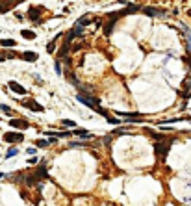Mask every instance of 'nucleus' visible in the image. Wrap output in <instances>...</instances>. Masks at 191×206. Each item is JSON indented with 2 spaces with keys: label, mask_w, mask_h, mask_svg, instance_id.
<instances>
[{
  "label": "nucleus",
  "mask_w": 191,
  "mask_h": 206,
  "mask_svg": "<svg viewBox=\"0 0 191 206\" xmlns=\"http://www.w3.org/2000/svg\"><path fill=\"white\" fill-rule=\"evenodd\" d=\"M76 99H78V102H82V104H85L87 108H91V110L98 112V113H100V115H104L106 119L110 117V115H108V112H106V110H102V108L98 106V104H100V99H93V97H87V95H82V93H80Z\"/></svg>",
  "instance_id": "nucleus-1"
},
{
  "label": "nucleus",
  "mask_w": 191,
  "mask_h": 206,
  "mask_svg": "<svg viewBox=\"0 0 191 206\" xmlns=\"http://www.w3.org/2000/svg\"><path fill=\"white\" fill-rule=\"evenodd\" d=\"M4 141L6 143H19V141H24V136L20 132H6L4 134Z\"/></svg>",
  "instance_id": "nucleus-2"
},
{
  "label": "nucleus",
  "mask_w": 191,
  "mask_h": 206,
  "mask_svg": "<svg viewBox=\"0 0 191 206\" xmlns=\"http://www.w3.org/2000/svg\"><path fill=\"white\" fill-rule=\"evenodd\" d=\"M171 143H173V141H167V143H156V145H154V152H156L158 156H167V152H169V149H171Z\"/></svg>",
  "instance_id": "nucleus-3"
},
{
  "label": "nucleus",
  "mask_w": 191,
  "mask_h": 206,
  "mask_svg": "<svg viewBox=\"0 0 191 206\" xmlns=\"http://www.w3.org/2000/svg\"><path fill=\"white\" fill-rule=\"evenodd\" d=\"M82 33H84V28H76V26H74V28H72V30L67 33V39H65V43H69V45H71V43H72L76 37H80Z\"/></svg>",
  "instance_id": "nucleus-4"
},
{
  "label": "nucleus",
  "mask_w": 191,
  "mask_h": 206,
  "mask_svg": "<svg viewBox=\"0 0 191 206\" xmlns=\"http://www.w3.org/2000/svg\"><path fill=\"white\" fill-rule=\"evenodd\" d=\"M41 13H43V7H41V6H32V7L28 9V17H30L32 20H39Z\"/></svg>",
  "instance_id": "nucleus-5"
},
{
  "label": "nucleus",
  "mask_w": 191,
  "mask_h": 206,
  "mask_svg": "<svg viewBox=\"0 0 191 206\" xmlns=\"http://www.w3.org/2000/svg\"><path fill=\"white\" fill-rule=\"evenodd\" d=\"M7 85H9V89L13 91V93H17V95H26V89L22 87V85H19L15 80H11V82H7Z\"/></svg>",
  "instance_id": "nucleus-6"
},
{
  "label": "nucleus",
  "mask_w": 191,
  "mask_h": 206,
  "mask_svg": "<svg viewBox=\"0 0 191 206\" xmlns=\"http://www.w3.org/2000/svg\"><path fill=\"white\" fill-rule=\"evenodd\" d=\"M91 20H93V17H91L89 13H85V15H82V17L76 20V28H84V26H87Z\"/></svg>",
  "instance_id": "nucleus-7"
},
{
  "label": "nucleus",
  "mask_w": 191,
  "mask_h": 206,
  "mask_svg": "<svg viewBox=\"0 0 191 206\" xmlns=\"http://www.w3.org/2000/svg\"><path fill=\"white\" fill-rule=\"evenodd\" d=\"M24 106L28 108V110H35V112H43L45 108L41 106V104H37L35 100H24Z\"/></svg>",
  "instance_id": "nucleus-8"
},
{
  "label": "nucleus",
  "mask_w": 191,
  "mask_h": 206,
  "mask_svg": "<svg viewBox=\"0 0 191 206\" xmlns=\"http://www.w3.org/2000/svg\"><path fill=\"white\" fill-rule=\"evenodd\" d=\"M9 125L15 128H28V121H24V119H11Z\"/></svg>",
  "instance_id": "nucleus-9"
},
{
  "label": "nucleus",
  "mask_w": 191,
  "mask_h": 206,
  "mask_svg": "<svg viewBox=\"0 0 191 206\" xmlns=\"http://www.w3.org/2000/svg\"><path fill=\"white\" fill-rule=\"evenodd\" d=\"M143 13L149 15V17H160V15H163V11H160V9H156V7H145Z\"/></svg>",
  "instance_id": "nucleus-10"
},
{
  "label": "nucleus",
  "mask_w": 191,
  "mask_h": 206,
  "mask_svg": "<svg viewBox=\"0 0 191 206\" xmlns=\"http://www.w3.org/2000/svg\"><path fill=\"white\" fill-rule=\"evenodd\" d=\"M20 58H22V59H26V61H35V59H37L39 56H37L35 52H30V50H28V52L20 54Z\"/></svg>",
  "instance_id": "nucleus-11"
},
{
  "label": "nucleus",
  "mask_w": 191,
  "mask_h": 206,
  "mask_svg": "<svg viewBox=\"0 0 191 206\" xmlns=\"http://www.w3.org/2000/svg\"><path fill=\"white\" fill-rule=\"evenodd\" d=\"M113 26H115V20H111V19H110V20L104 24V35H110V33L113 32Z\"/></svg>",
  "instance_id": "nucleus-12"
},
{
  "label": "nucleus",
  "mask_w": 191,
  "mask_h": 206,
  "mask_svg": "<svg viewBox=\"0 0 191 206\" xmlns=\"http://www.w3.org/2000/svg\"><path fill=\"white\" fill-rule=\"evenodd\" d=\"M184 89H186V91H184V99H189V95H191V76L184 82Z\"/></svg>",
  "instance_id": "nucleus-13"
},
{
  "label": "nucleus",
  "mask_w": 191,
  "mask_h": 206,
  "mask_svg": "<svg viewBox=\"0 0 191 206\" xmlns=\"http://www.w3.org/2000/svg\"><path fill=\"white\" fill-rule=\"evenodd\" d=\"M72 134H74V136H80V138H85V139H91V138H93L89 132H85V130H80V128H76Z\"/></svg>",
  "instance_id": "nucleus-14"
},
{
  "label": "nucleus",
  "mask_w": 191,
  "mask_h": 206,
  "mask_svg": "<svg viewBox=\"0 0 191 206\" xmlns=\"http://www.w3.org/2000/svg\"><path fill=\"white\" fill-rule=\"evenodd\" d=\"M119 115L128 117V119H139L141 117V113H137V112H124V113H119Z\"/></svg>",
  "instance_id": "nucleus-15"
},
{
  "label": "nucleus",
  "mask_w": 191,
  "mask_h": 206,
  "mask_svg": "<svg viewBox=\"0 0 191 206\" xmlns=\"http://www.w3.org/2000/svg\"><path fill=\"white\" fill-rule=\"evenodd\" d=\"M48 175H46V169H45V164L37 169V173H35V178H46Z\"/></svg>",
  "instance_id": "nucleus-16"
},
{
  "label": "nucleus",
  "mask_w": 191,
  "mask_h": 206,
  "mask_svg": "<svg viewBox=\"0 0 191 206\" xmlns=\"http://www.w3.org/2000/svg\"><path fill=\"white\" fill-rule=\"evenodd\" d=\"M137 9H141V7H139V6H136V4H128V6H126V9H124V15H126V13H136Z\"/></svg>",
  "instance_id": "nucleus-17"
},
{
  "label": "nucleus",
  "mask_w": 191,
  "mask_h": 206,
  "mask_svg": "<svg viewBox=\"0 0 191 206\" xmlns=\"http://www.w3.org/2000/svg\"><path fill=\"white\" fill-rule=\"evenodd\" d=\"M20 35H22L24 39H35V33H33L32 30H22V32H20Z\"/></svg>",
  "instance_id": "nucleus-18"
},
{
  "label": "nucleus",
  "mask_w": 191,
  "mask_h": 206,
  "mask_svg": "<svg viewBox=\"0 0 191 206\" xmlns=\"http://www.w3.org/2000/svg\"><path fill=\"white\" fill-rule=\"evenodd\" d=\"M0 45L2 46H15V39H2Z\"/></svg>",
  "instance_id": "nucleus-19"
},
{
  "label": "nucleus",
  "mask_w": 191,
  "mask_h": 206,
  "mask_svg": "<svg viewBox=\"0 0 191 206\" xmlns=\"http://www.w3.org/2000/svg\"><path fill=\"white\" fill-rule=\"evenodd\" d=\"M54 50H56V41H52V43L46 45V52H48V54H52Z\"/></svg>",
  "instance_id": "nucleus-20"
},
{
  "label": "nucleus",
  "mask_w": 191,
  "mask_h": 206,
  "mask_svg": "<svg viewBox=\"0 0 191 206\" xmlns=\"http://www.w3.org/2000/svg\"><path fill=\"white\" fill-rule=\"evenodd\" d=\"M0 112H4V113L11 115V108H9V106H6V104H0Z\"/></svg>",
  "instance_id": "nucleus-21"
},
{
  "label": "nucleus",
  "mask_w": 191,
  "mask_h": 206,
  "mask_svg": "<svg viewBox=\"0 0 191 206\" xmlns=\"http://www.w3.org/2000/svg\"><path fill=\"white\" fill-rule=\"evenodd\" d=\"M15 154H19V149H9V151L6 152V158H11V156H15Z\"/></svg>",
  "instance_id": "nucleus-22"
},
{
  "label": "nucleus",
  "mask_w": 191,
  "mask_h": 206,
  "mask_svg": "<svg viewBox=\"0 0 191 206\" xmlns=\"http://www.w3.org/2000/svg\"><path fill=\"white\" fill-rule=\"evenodd\" d=\"M61 123H63L65 126H76V123H74V121H69V119H63Z\"/></svg>",
  "instance_id": "nucleus-23"
},
{
  "label": "nucleus",
  "mask_w": 191,
  "mask_h": 206,
  "mask_svg": "<svg viewBox=\"0 0 191 206\" xmlns=\"http://www.w3.org/2000/svg\"><path fill=\"white\" fill-rule=\"evenodd\" d=\"M9 6H11V4H0V13H6Z\"/></svg>",
  "instance_id": "nucleus-24"
},
{
  "label": "nucleus",
  "mask_w": 191,
  "mask_h": 206,
  "mask_svg": "<svg viewBox=\"0 0 191 206\" xmlns=\"http://www.w3.org/2000/svg\"><path fill=\"white\" fill-rule=\"evenodd\" d=\"M6 56H7V59H11V58H17V54H15V52H6Z\"/></svg>",
  "instance_id": "nucleus-25"
},
{
  "label": "nucleus",
  "mask_w": 191,
  "mask_h": 206,
  "mask_svg": "<svg viewBox=\"0 0 191 206\" xmlns=\"http://www.w3.org/2000/svg\"><path fill=\"white\" fill-rule=\"evenodd\" d=\"M56 74H61V67H59V61H56Z\"/></svg>",
  "instance_id": "nucleus-26"
},
{
  "label": "nucleus",
  "mask_w": 191,
  "mask_h": 206,
  "mask_svg": "<svg viewBox=\"0 0 191 206\" xmlns=\"http://www.w3.org/2000/svg\"><path fill=\"white\" fill-rule=\"evenodd\" d=\"M108 123H113V125H117V123H119V119H115V117H108Z\"/></svg>",
  "instance_id": "nucleus-27"
},
{
  "label": "nucleus",
  "mask_w": 191,
  "mask_h": 206,
  "mask_svg": "<svg viewBox=\"0 0 191 206\" xmlns=\"http://www.w3.org/2000/svg\"><path fill=\"white\" fill-rule=\"evenodd\" d=\"M26 152H28V154H35V149H33V147H28Z\"/></svg>",
  "instance_id": "nucleus-28"
},
{
  "label": "nucleus",
  "mask_w": 191,
  "mask_h": 206,
  "mask_svg": "<svg viewBox=\"0 0 191 206\" xmlns=\"http://www.w3.org/2000/svg\"><path fill=\"white\" fill-rule=\"evenodd\" d=\"M28 164H30V165H33V164H37V158H28Z\"/></svg>",
  "instance_id": "nucleus-29"
},
{
  "label": "nucleus",
  "mask_w": 191,
  "mask_h": 206,
  "mask_svg": "<svg viewBox=\"0 0 191 206\" xmlns=\"http://www.w3.org/2000/svg\"><path fill=\"white\" fill-rule=\"evenodd\" d=\"M6 59H7V56H6V52H4V54H0V61H6Z\"/></svg>",
  "instance_id": "nucleus-30"
},
{
  "label": "nucleus",
  "mask_w": 191,
  "mask_h": 206,
  "mask_svg": "<svg viewBox=\"0 0 191 206\" xmlns=\"http://www.w3.org/2000/svg\"><path fill=\"white\" fill-rule=\"evenodd\" d=\"M4 177H7V175H6V173H0V178H4Z\"/></svg>",
  "instance_id": "nucleus-31"
}]
</instances>
